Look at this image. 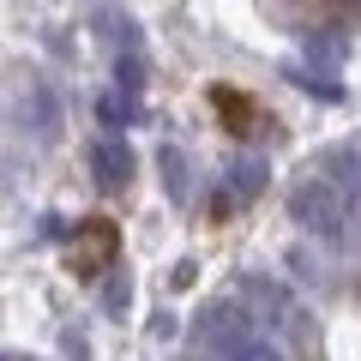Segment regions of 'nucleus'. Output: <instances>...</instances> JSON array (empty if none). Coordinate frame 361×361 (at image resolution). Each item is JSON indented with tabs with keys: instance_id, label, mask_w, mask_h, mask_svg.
<instances>
[{
	"instance_id": "f03ea898",
	"label": "nucleus",
	"mask_w": 361,
	"mask_h": 361,
	"mask_svg": "<svg viewBox=\"0 0 361 361\" xmlns=\"http://www.w3.org/2000/svg\"><path fill=\"white\" fill-rule=\"evenodd\" d=\"M115 247H121V229L109 217H85L73 229V241H66V265L78 271V277H97L103 265H115Z\"/></svg>"
},
{
	"instance_id": "20e7f679",
	"label": "nucleus",
	"mask_w": 361,
	"mask_h": 361,
	"mask_svg": "<svg viewBox=\"0 0 361 361\" xmlns=\"http://www.w3.org/2000/svg\"><path fill=\"white\" fill-rule=\"evenodd\" d=\"M127 169H133L127 145H103V151H97V180H103V187H121V180H127Z\"/></svg>"
},
{
	"instance_id": "7ed1b4c3",
	"label": "nucleus",
	"mask_w": 361,
	"mask_h": 361,
	"mask_svg": "<svg viewBox=\"0 0 361 361\" xmlns=\"http://www.w3.org/2000/svg\"><path fill=\"white\" fill-rule=\"evenodd\" d=\"M211 109L223 115V127H229L235 139H253V133H265V127H271V115L253 103V97H241L235 85H217V90H211Z\"/></svg>"
},
{
	"instance_id": "39448f33",
	"label": "nucleus",
	"mask_w": 361,
	"mask_h": 361,
	"mask_svg": "<svg viewBox=\"0 0 361 361\" xmlns=\"http://www.w3.org/2000/svg\"><path fill=\"white\" fill-rule=\"evenodd\" d=\"M163 180L175 187V193H187V175H180V157H169V151H163Z\"/></svg>"
},
{
	"instance_id": "423d86ee",
	"label": "nucleus",
	"mask_w": 361,
	"mask_h": 361,
	"mask_svg": "<svg viewBox=\"0 0 361 361\" xmlns=\"http://www.w3.org/2000/svg\"><path fill=\"white\" fill-rule=\"evenodd\" d=\"M241 361H271V349H241Z\"/></svg>"
},
{
	"instance_id": "f257e3e1",
	"label": "nucleus",
	"mask_w": 361,
	"mask_h": 361,
	"mask_svg": "<svg viewBox=\"0 0 361 361\" xmlns=\"http://www.w3.org/2000/svg\"><path fill=\"white\" fill-rule=\"evenodd\" d=\"M295 217L319 235H343V217H349V193L337 187L331 175H313L295 187Z\"/></svg>"
}]
</instances>
